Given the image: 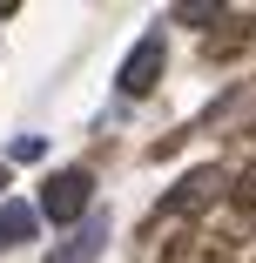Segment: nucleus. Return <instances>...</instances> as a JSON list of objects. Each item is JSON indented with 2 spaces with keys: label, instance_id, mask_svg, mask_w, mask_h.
Returning a JSON list of instances; mask_svg holds the SVG:
<instances>
[{
  "label": "nucleus",
  "instance_id": "4",
  "mask_svg": "<svg viewBox=\"0 0 256 263\" xmlns=\"http://www.w3.org/2000/svg\"><path fill=\"white\" fill-rule=\"evenodd\" d=\"M202 128H223V135H236V128H256V81H236L216 108H209V122Z\"/></svg>",
  "mask_w": 256,
  "mask_h": 263
},
{
  "label": "nucleus",
  "instance_id": "6",
  "mask_svg": "<svg viewBox=\"0 0 256 263\" xmlns=\"http://www.w3.org/2000/svg\"><path fill=\"white\" fill-rule=\"evenodd\" d=\"M34 223H41V216H34L27 202H0V250L27 243V236H34Z\"/></svg>",
  "mask_w": 256,
  "mask_h": 263
},
{
  "label": "nucleus",
  "instance_id": "2",
  "mask_svg": "<svg viewBox=\"0 0 256 263\" xmlns=\"http://www.w3.org/2000/svg\"><path fill=\"white\" fill-rule=\"evenodd\" d=\"M162 68H169V47H162V34H142V41L128 47V61H122V95H128V101L155 95V88H162Z\"/></svg>",
  "mask_w": 256,
  "mask_h": 263
},
{
  "label": "nucleus",
  "instance_id": "3",
  "mask_svg": "<svg viewBox=\"0 0 256 263\" xmlns=\"http://www.w3.org/2000/svg\"><path fill=\"white\" fill-rule=\"evenodd\" d=\"M223 189H229V176H223V169H189V176L162 196V216H195V209H209Z\"/></svg>",
  "mask_w": 256,
  "mask_h": 263
},
{
  "label": "nucleus",
  "instance_id": "8",
  "mask_svg": "<svg viewBox=\"0 0 256 263\" xmlns=\"http://www.w3.org/2000/svg\"><path fill=\"white\" fill-rule=\"evenodd\" d=\"M0 202H7V162H0Z\"/></svg>",
  "mask_w": 256,
  "mask_h": 263
},
{
  "label": "nucleus",
  "instance_id": "1",
  "mask_svg": "<svg viewBox=\"0 0 256 263\" xmlns=\"http://www.w3.org/2000/svg\"><path fill=\"white\" fill-rule=\"evenodd\" d=\"M88 202H94L88 169H61V176L41 182V216H54V223H88Z\"/></svg>",
  "mask_w": 256,
  "mask_h": 263
},
{
  "label": "nucleus",
  "instance_id": "5",
  "mask_svg": "<svg viewBox=\"0 0 256 263\" xmlns=\"http://www.w3.org/2000/svg\"><path fill=\"white\" fill-rule=\"evenodd\" d=\"M101 250H108V216H88L68 243H54V250H47V263H94Z\"/></svg>",
  "mask_w": 256,
  "mask_h": 263
},
{
  "label": "nucleus",
  "instance_id": "7",
  "mask_svg": "<svg viewBox=\"0 0 256 263\" xmlns=\"http://www.w3.org/2000/svg\"><path fill=\"white\" fill-rule=\"evenodd\" d=\"M175 21H189V27H202V21H229L223 7H209V0H182V7H169Z\"/></svg>",
  "mask_w": 256,
  "mask_h": 263
}]
</instances>
